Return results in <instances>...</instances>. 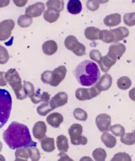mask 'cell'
<instances>
[{"instance_id":"cell-1","label":"cell","mask_w":135,"mask_h":161,"mask_svg":"<svg viewBox=\"0 0 135 161\" xmlns=\"http://www.w3.org/2000/svg\"><path fill=\"white\" fill-rule=\"evenodd\" d=\"M4 142L10 149L36 147L37 143L32 140L28 127L25 125L13 122L4 131Z\"/></svg>"},{"instance_id":"cell-2","label":"cell","mask_w":135,"mask_h":161,"mask_svg":"<svg viewBox=\"0 0 135 161\" xmlns=\"http://www.w3.org/2000/svg\"><path fill=\"white\" fill-rule=\"evenodd\" d=\"M73 73L78 83L84 86L95 85L101 76L98 65L89 60L80 63L74 70Z\"/></svg>"},{"instance_id":"cell-3","label":"cell","mask_w":135,"mask_h":161,"mask_svg":"<svg viewBox=\"0 0 135 161\" xmlns=\"http://www.w3.org/2000/svg\"><path fill=\"white\" fill-rule=\"evenodd\" d=\"M7 83L12 87L18 100H22L27 98V95L24 91L22 80L15 69H10L5 74Z\"/></svg>"},{"instance_id":"cell-4","label":"cell","mask_w":135,"mask_h":161,"mask_svg":"<svg viewBox=\"0 0 135 161\" xmlns=\"http://www.w3.org/2000/svg\"><path fill=\"white\" fill-rule=\"evenodd\" d=\"M12 100L7 90L0 89V129L9 120L12 110Z\"/></svg>"},{"instance_id":"cell-5","label":"cell","mask_w":135,"mask_h":161,"mask_svg":"<svg viewBox=\"0 0 135 161\" xmlns=\"http://www.w3.org/2000/svg\"><path fill=\"white\" fill-rule=\"evenodd\" d=\"M83 128L79 124H74L68 130V133L70 137L71 142L73 145H86L88 143V139L82 136Z\"/></svg>"},{"instance_id":"cell-6","label":"cell","mask_w":135,"mask_h":161,"mask_svg":"<svg viewBox=\"0 0 135 161\" xmlns=\"http://www.w3.org/2000/svg\"><path fill=\"white\" fill-rule=\"evenodd\" d=\"M65 45L68 50H71L76 56L81 57L85 54V46L78 41L73 35H69L65 40Z\"/></svg>"},{"instance_id":"cell-7","label":"cell","mask_w":135,"mask_h":161,"mask_svg":"<svg viewBox=\"0 0 135 161\" xmlns=\"http://www.w3.org/2000/svg\"><path fill=\"white\" fill-rule=\"evenodd\" d=\"M101 92L95 86L89 89L79 88L76 91L75 96L79 101L89 100L99 95Z\"/></svg>"},{"instance_id":"cell-8","label":"cell","mask_w":135,"mask_h":161,"mask_svg":"<svg viewBox=\"0 0 135 161\" xmlns=\"http://www.w3.org/2000/svg\"><path fill=\"white\" fill-rule=\"evenodd\" d=\"M67 72V70L65 66H59L52 71H51L49 85L53 87L57 86L65 79Z\"/></svg>"},{"instance_id":"cell-9","label":"cell","mask_w":135,"mask_h":161,"mask_svg":"<svg viewBox=\"0 0 135 161\" xmlns=\"http://www.w3.org/2000/svg\"><path fill=\"white\" fill-rule=\"evenodd\" d=\"M15 23L13 20L6 19L1 21L0 23V41H6L10 38Z\"/></svg>"},{"instance_id":"cell-10","label":"cell","mask_w":135,"mask_h":161,"mask_svg":"<svg viewBox=\"0 0 135 161\" xmlns=\"http://www.w3.org/2000/svg\"><path fill=\"white\" fill-rule=\"evenodd\" d=\"M95 124L98 129L101 132H109L111 124V116L107 114H100L96 118Z\"/></svg>"},{"instance_id":"cell-11","label":"cell","mask_w":135,"mask_h":161,"mask_svg":"<svg viewBox=\"0 0 135 161\" xmlns=\"http://www.w3.org/2000/svg\"><path fill=\"white\" fill-rule=\"evenodd\" d=\"M126 50V46L123 44H114L109 47V52L107 55L113 60L117 61L123 56Z\"/></svg>"},{"instance_id":"cell-12","label":"cell","mask_w":135,"mask_h":161,"mask_svg":"<svg viewBox=\"0 0 135 161\" xmlns=\"http://www.w3.org/2000/svg\"><path fill=\"white\" fill-rule=\"evenodd\" d=\"M45 9V4L42 2H37L26 8L25 14L32 17H38L41 16Z\"/></svg>"},{"instance_id":"cell-13","label":"cell","mask_w":135,"mask_h":161,"mask_svg":"<svg viewBox=\"0 0 135 161\" xmlns=\"http://www.w3.org/2000/svg\"><path fill=\"white\" fill-rule=\"evenodd\" d=\"M68 95L66 92H60L52 98L50 101V105L53 110L65 105L68 102Z\"/></svg>"},{"instance_id":"cell-14","label":"cell","mask_w":135,"mask_h":161,"mask_svg":"<svg viewBox=\"0 0 135 161\" xmlns=\"http://www.w3.org/2000/svg\"><path fill=\"white\" fill-rule=\"evenodd\" d=\"M112 77L110 74H104L100 78L95 86L100 91H105L108 90L112 86Z\"/></svg>"},{"instance_id":"cell-15","label":"cell","mask_w":135,"mask_h":161,"mask_svg":"<svg viewBox=\"0 0 135 161\" xmlns=\"http://www.w3.org/2000/svg\"><path fill=\"white\" fill-rule=\"evenodd\" d=\"M47 131V126L43 121H39L35 123L33 128V134L35 138L41 140L44 138Z\"/></svg>"},{"instance_id":"cell-16","label":"cell","mask_w":135,"mask_h":161,"mask_svg":"<svg viewBox=\"0 0 135 161\" xmlns=\"http://www.w3.org/2000/svg\"><path fill=\"white\" fill-rule=\"evenodd\" d=\"M46 121L51 127L57 128L64 121V117L58 112H53L47 117Z\"/></svg>"},{"instance_id":"cell-17","label":"cell","mask_w":135,"mask_h":161,"mask_svg":"<svg viewBox=\"0 0 135 161\" xmlns=\"http://www.w3.org/2000/svg\"><path fill=\"white\" fill-rule=\"evenodd\" d=\"M110 31L114 35L113 43H117L122 41L129 35V31L124 26H120L115 29L111 30Z\"/></svg>"},{"instance_id":"cell-18","label":"cell","mask_w":135,"mask_h":161,"mask_svg":"<svg viewBox=\"0 0 135 161\" xmlns=\"http://www.w3.org/2000/svg\"><path fill=\"white\" fill-rule=\"evenodd\" d=\"M58 46L56 41L54 40H48L43 43L42 50L43 53L47 56H52L57 52Z\"/></svg>"},{"instance_id":"cell-19","label":"cell","mask_w":135,"mask_h":161,"mask_svg":"<svg viewBox=\"0 0 135 161\" xmlns=\"http://www.w3.org/2000/svg\"><path fill=\"white\" fill-rule=\"evenodd\" d=\"M82 9V4L80 0H69L67 4V10L70 14H78Z\"/></svg>"},{"instance_id":"cell-20","label":"cell","mask_w":135,"mask_h":161,"mask_svg":"<svg viewBox=\"0 0 135 161\" xmlns=\"http://www.w3.org/2000/svg\"><path fill=\"white\" fill-rule=\"evenodd\" d=\"M121 21V14L118 13H113L106 16L104 19V23L106 26L112 27L119 25Z\"/></svg>"},{"instance_id":"cell-21","label":"cell","mask_w":135,"mask_h":161,"mask_svg":"<svg viewBox=\"0 0 135 161\" xmlns=\"http://www.w3.org/2000/svg\"><path fill=\"white\" fill-rule=\"evenodd\" d=\"M116 63V61H114L109 58L107 55L102 57V58L98 63L101 70L104 72L107 73L110 70L112 66Z\"/></svg>"},{"instance_id":"cell-22","label":"cell","mask_w":135,"mask_h":161,"mask_svg":"<svg viewBox=\"0 0 135 161\" xmlns=\"http://www.w3.org/2000/svg\"><path fill=\"white\" fill-rule=\"evenodd\" d=\"M50 97L51 95L47 92H44L42 94H41L40 89H38L30 98L33 103L37 104L41 102H48L50 100Z\"/></svg>"},{"instance_id":"cell-23","label":"cell","mask_w":135,"mask_h":161,"mask_svg":"<svg viewBox=\"0 0 135 161\" xmlns=\"http://www.w3.org/2000/svg\"><path fill=\"white\" fill-rule=\"evenodd\" d=\"M60 16V12L53 9H47L44 11L43 14L44 19L49 23L56 22Z\"/></svg>"},{"instance_id":"cell-24","label":"cell","mask_w":135,"mask_h":161,"mask_svg":"<svg viewBox=\"0 0 135 161\" xmlns=\"http://www.w3.org/2000/svg\"><path fill=\"white\" fill-rule=\"evenodd\" d=\"M100 30L94 26H89L86 28L84 31L85 36L86 39L94 41L96 40L99 39L100 32Z\"/></svg>"},{"instance_id":"cell-25","label":"cell","mask_w":135,"mask_h":161,"mask_svg":"<svg viewBox=\"0 0 135 161\" xmlns=\"http://www.w3.org/2000/svg\"><path fill=\"white\" fill-rule=\"evenodd\" d=\"M57 146L58 151L62 153H67L69 149L68 139L66 136L63 135H60L57 138Z\"/></svg>"},{"instance_id":"cell-26","label":"cell","mask_w":135,"mask_h":161,"mask_svg":"<svg viewBox=\"0 0 135 161\" xmlns=\"http://www.w3.org/2000/svg\"><path fill=\"white\" fill-rule=\"evenodd\" d=\"M41 145L43 150L45 152L51 153L56 149L54 139L53 138L44 137L41 141Z\"/></svg>"},{"instance_id":"cell-27","label":"cell","mask_w":135,"mask_h":161,"mask_svg":"<svg viewBox=\"0 0 135 161\" xmlns=\"http://www.w3.org/2000/svg\"><path fill=\"white\" fill-rule=\"evenodd\" d=\"M101 140L106 147L111 148L116 144V139L108 132H104L101 136Z\"/></svg>"},{"instance_id":"cell-28","label":"cell","mask_w":135,"mask_h":161,"mask_svg":"<svg viewBox=\"0 0 135 161\" xmlns=\"http://www.w3.org/2000/svg\"><path fill=\"white\" fill-rule=\"evenodd\" d=\"M47 9H53L61 12L64 8L63 0H48L46 4Z\"/></svg>"},{"instance_id":"cell-29","label":"cell","mask_w":135,"mask_h":161,"mask_svg":"<svg viewBox=\"0 0 135 161\" xmlns=\"http://www.w3.org/2000/svg\"><path fill=\"white\" fill-rule=\"evenodd\" d=\"M15 161H27L29 157L28 148L27 147H20L17 148L15 152Z\"/></svg>"},{"instance_id":"cell-30","label":"cell","mask_w":135,"mask_h":161,"mask_svg":"<svg viewBox=\"0 0 135 161\" xmlns=\"http://www.w3.org/2000/svg\"><path fill=\"white\" fill-rule=\"evenodd\" d=\"M99 40L104 42L110 43L114 41V35L110 30H101L100 32Z\"/></svg>"},{"instance_id":"cell-31","label":"cell","mask_w":135,"mask_h":161,"mask_svg":"<svg viewBox=\"0 0 135 161\" xmlns=\"http://www.w3.org/2000/svg\"><path fill=\"white\" fill-rule=\"evenodd\" d=\"M33 23V17L27 14L22 15L17 20V24L21 28L29 27Z\"/></svg>"},{"instance_id":"cell-32","label":"cell","mask_w":135,"mask_h":161,"mask_svg":"<svg viewBox=\"0 0 135 161\" xmlns=\"http://www.w3.org/2000/svg\"><path fill=\"white\" fill-rule=\"evenodd\" d=\"M117 85L119 89L127 90L129 89L131 86V80L128 77L122 76L117 80Z\"/></svg>"},{"instance_id":"cell-33","label":"cell","mask_w":135,"mask_h":161,"mask_svg":"<svg viewBox=\"0 0 135 161\" xmlns=\"http://www.w3.org/2000/svg\"><path fill=\"white\" fill-rule=\"evenodd\" d=\"M53 110L51 107L50 102H45L39 106L37 108L38 114L41 116H46L48 113Z\"/></svg>"},{"instance_id":"cell-34","label":"cell","mask_w":135,"mask_h":161,"mask_svg":"<svg viewBox=\"0 0 135 161\" xmlns=\"http://www.w3.org/2000/svg\"><path fill=\"white\" fill-rule=\"evenodd\" d=\"M121 141L122 143L126 145H133L135 143V134L134 132L125 134L121 137Z\"/></svg>"},{"instance_id":"cell-35","label":"cell","mask_w":135,"mask_h":161,"mask_svg":"<svg viewBox=\"0 0 135 161\" xmlns=\"http://www.w3.org/2000/svg\"><path fill=\"white\" fill-rule=\"evenodd\" d=\"M93 156L95 161H104L107 157V153L103 148H98L93 152Z\"/></svg>"},{"instance_id":"cell-36","label":"cell","mask_w":135,"mask_h":161,"mask_svg":"<svg viewBox=\"0 0 135 161\" xmlns=\"http://www.w3.org/2000/svg\"><path fill=\"white\" fill-rule=\"evenodd\" d=\"M73 115L75 119L80 121H85L88 116L87 112L80 108L75 109L73 111Z\"/></svg>"},{"instance_id":"cell-37","label":"cell","mask_w":135,"mask_h":161,"mask_svg":"<svg viewBox=\"0 0 135 161\" xmlns=\"http://www.w3.org/2000/svg\"><path fill=\"white\" fill-rule=\"evenodd\" d=\"M28 152L29 157L32 161H38L40 160L41 154L37 147H28Z\"/></svg>"},{"instance_id":"cell-38","label":"cell","mask_w":135,"mask_h":161,"mask_svg":"<svg viewBox=\"0 0 135 161\" xmlns=\"http://www.w3.org/2000/svg\"><path fill=\"white\" fill-rule=\"evenodd\" d=\"M110 131L115 136L122 137L125 134V129L120 124H115L111 126Z\"/></svg>"},{"instance_id":"cell-39","label":"cell","mask_w":135,"mask_h":161,"mask_svg":"<svg viewBox=\"0 0 135 161\" xmlns=\"http://www.w3.org/2000/svg\"><path fill=\"white\" fill-rule=\"evenodd\" d=\"M9 58L8 50L4 46L0 45V64L4 65L7 63Z\"/></svg>"},{"instance_id":"cell-40","label":"cell","mask_w":135,"mask_h":161,"mask_svg":"<svg viewBox=\"0 0 135 161\" xmlns=\"http://www.w3.org/2000/svg\"><path fill=\"white\" fill-rule=\"evenodd\" d=\"M123 21L127 26L135 25V12L125 14L123 16Z\"/></svg>"},{"instance_id":"cell-41","label":"cell","mask_w":135,"mask_h":161,"mask_svg":"<svg viewBox=\"0 0 135 161\" xmlns=\"http://www.w3.org/2000/svg\"><path fill=\"white\" fill-rule=\"evenodd\" d=\"M24 90L28 97L30 98L35 93V88L33 85L29 81H24Z\"/></svg>"},{"instance_id":"cell-42","label":"cell","mask_w":135,"mask_h":161,"mask_svg":"<svg viewBox=\"0 0 135 161\" xmlns=\"http://www.w3.org/2000/svg\"><path fill=\"white\" fill-rule=\"evenodd\" d=\"M111 161H131L132 158L130 155L126 153H118L115 155V156L112 158Z\"/></svg>"},{"instance_id":"cell-43","label":"cell","mask_w":135,"mask_h":161,"mask_svg":"<svg viewBox=\"0 0 135 161\" xmlns=\"http://www.w3.org/2000/svg\"><path fill=\"white\" fill-rule=\"evenodd\" d=\"M86 6L89 10L95 11L99 8V2L98 0H88L86 2Z\"/></svg>"},{"instance_id":"cell-44","label":"cell","mask_w":135,"mask_h":161,"mask_svg":"<svg viewBox=\"0 0 135 161\" xmlns=\"http://www.w3.org/2000/svg\"><path fill=\"white\" fill-rule=\"evenodd\" d=\"M89 58L93 61H95L98 63L102 58V54L100 51L97 49H93L91 50L89 53Z\"/></svg>"},{"instance_id":"cell-45","label":"cell","mask_w":135,"mask_h":161,"mask_svg":"<svg viewBox=\"0 0 135 161\" xmlns=\"http://www.w3.org/2000/svg\"><path fill=\"white\" fill-rule=\"evenodd\" d=\"M5 72L0 71V86H7V82L5 77Z\"/></svg>"},{"instance_id":"cell-46","label":"cell","mask_w":135,"mask_h":161,"mask_svg":"<svg viewBox=\"0 0 135 161\" xmlns=\"http://www.w3.org/2000/svg\"><path fill=\"white\" fill-rule=\"evenodd\" d=\"M14 4L19 7H23L28 3V0H13Z\"/></svg>"},{"instance_id":"cell-47","label":"cell","mask_w":135,"mask_h":161,"mask_svg":"<svg viewBox=\"0 0 135 161\" xmlns=\"http://www.w3.org/2000/svg\"><path fill=\"white\" fill-rule=\"evenodd\" d=\"M58 156H60V158H61L60 160H58V161H70V160L73 161L69 157V156L65 153H59Z\"/></svg>"},{"instance_id":"cell-48","label":"cell","mask_w":135,"mask_h":161,"mask_svg":"<svg viewBox=\"0 0 135 161\" xmlns=\"http://www.w3.org/2000/svg\"><path fill=\"white\" fill-rule=\"evenodd\" d=\"M10 0H0V8H4L10 4Z\"/></svg>"},{"instance_id":"cell-49","label":"cell","mask_w":135,"mask_h":161,"mask_svg":"<svg viewBox=\"0 0 135 161\" xmlns=\"http://www.w3.org/2000/svg\"><path fill=\"white\" fill-rule=\"evenodd\" d=\"M128 95L131 100L135 101V87L130 90L128 92Z\"/></svg>"},{"instance_id":"cell-50","label":"cell","mask_w":135,"mask_h":161,"mask_svg":"<svg viewBox=\"0 0 135 161\" xmlns=\"http://www.w3.org/2000/svg\"><path fill=\"white\" fill-rule=\"evenodd\" d=\"M100 4H106L109 1V0H98Z\"/></svg>"},{"instance_id":"cell-51","label":"cell","mask_w":135,"mask_h":161,"mask_svg":"<svg viewBox=\"0 0 135 161\" xmlns=\"http://www.w3.org/2000/svg\"><path fill=\"white\" fill-rule=\"evenodd\" d=\"M0 161H5V158L1 155H0Z\"/></svg>"},{"instance_id":"cell-52","label":"cell","mask_w":135,"mask_h":161,"mask_svg":"<svg viewBox=\"0 0 135 161\" xmlns=\"http://www.w3.org/2000/svg\"><path fill=\"white\" fill-rule=\"evenodd\" d=\"M2 147H3V143L0 142V152H1Z\"/></svg>"},{"instance_id":"cell-53","label":"cell","mask_w":135,"mask_h":161,"mask_svg":"<svg viewBox=\"0 0 135 161\" xmlns=\"http://www.w3.org/2000/svg\"><path fill=\"white\" fill-rule=\"evenodd\" d=\"M134 134H135V131H134Z\"/></svg>"}]
</instances>
